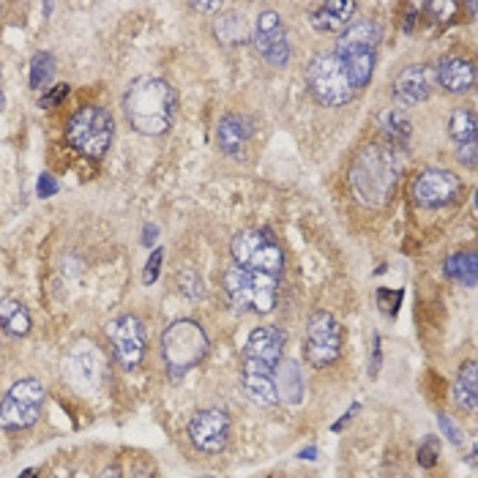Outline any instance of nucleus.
<instances>
[{
    "label": "nucleus",
    "instance_id": "cd10ccee",
    "mask_svg": "<svg viewBox=\"0 0 478 478\" xmlns=\"http://www.w3.org/2000/svg\"><path fill=\"white\" fill-rule=\"evenodd\" d=\"M380 124H383V129H385V134L393 140V143H407L410 140V118L402 113V110H396V107H391V110H385L383 115H380Z\"/></svg>",
    "mask_w": 478,
    "mask_h": 478
},
{
    "label": "nucleus",
    "instance_id": "aec40b11",
    "mask_svg": "<svg viewBox=\"0 0 478 478\" xmlns=\"http://www.w3.org/2000/svg\"><path fill=\"white\" fill-rule=\"evenodd\" d=\"M355 4L353 0H331V4H320L312 12V25L320 34H344L353 23Z\"/></svg>",
    "mask_w": 478,
    "mask_h": 478
},
{
    "label": "nucleus",
    "instance_id": "f8f14e48",
    "mask_svg": "<svg viewBox=\"0 0 478 478\" xmlns=\"http://www.w3.org/2000/svg\"><path fill=\"white\" fill-rule=\"evenodd\" d=\"M113 355L124 369H137L145 358V325L134 314H124L107 325Z\"/></svg>",
    "mask_w": 478,
    "mask_h": 478
},
{
    "label": "nucleus",
    "instance_id": "e433bc0d",
    "mask_svg": "<svg viewBox=\"0 0 478 478\" xmlns=\"http://www.w3.org/2000/svg\"><path fill=\"white\" fill-rule=\"evenodd\" d=\"M377 372H380V336H374V361L369 366V374L377 377Z\"/></svg>",
    "mask_w": 478,
    "mask_h": 478
},
{
    "label": "nucleus",
    "instance_id": "473e14b6",
    "mask_svg": "<svg viewBox=\"0 0 478 478\" xmlns=\"http://www.w3.org/2000/svg\"><path fill=\"white\" fill-rule=\"evenodd\" d=\"M69 96V85H55L50 94H45L42 96V102H39V107L42 110H50V107H55V105H61L64 99Z\"/></svg>",
    "mask_w": 478,
    "mask_h": 478
},
{
    "label": "nucleus",
    "instance_id": "bb28decb",
    "mask_svg": "<svg viewBox=\"0 0 478 478\" xmlns=\"http://www.w3.org/2000/svg\"><path fill=\"white\" fill-rule=\"evenodd\" d=\"M53 77H55V58L50 53H36L31 61V88L34 91L50 88Z\"/></svg>",
    "mask_w": 478,
    "mask_h": 478
},
{
    "label": "nucleus",
    "instance_id": "2f4dec72",
    "mask_svg": "<svg viewBox=\"0 0 478 478\" xmlns=\"http://www.w3.org/2000/svg\"><path fill=\"white\" fill-rule=\"evenodd\" d=\"M377 301H383V304H380L383 314L393 317V314H396V309H399V301H402V290H396V293H388V290H377Z\"/></svg>",
    "mask_w": 478,
    "mask_h": 478
},
{
    "label": "nucleus",
    "instance_id": "c9c22d12",
    "mask_svg": "<svg viewBox=\"0 0 478 478\" xmlns=\"http://www.w3.org/2000/svg\"><path fill=\"white\" fill-rule=\"evenodd\" d=\"M358 410H361V404L355 402V404H353V407H350V410H347V413H344V415H342V418H339V421L334 423V432H342V426H344V423H347V421H350V418H353V415H355Z\"/></svg>",
    "mask_w": 478,
    "mask_h": 478
},
{
    "label": "nucleus",
    "instance_id": "412c9836",
    "mask_svg": "<svg viewBox=\"0 0 478 478\" xmlns=\"http://www.w3.org/2000/svg\"><path fill=\"white\" fill-rule=\"evenodd\" d=\"M274 385H276V396L284 404H301L304 402V374L298 369L295 361H282L274 372Z\"/></svg>",
    "mask_w": 478,
    "mask_h": 478
},
{
    "label": "nucleus",
    "instance_id": "20e7f679",
    "mask_svg": "<svg viewBox=\"0 0 478 478\" xmlns=\"http://www.w3.org/2000/svg\"><path fill=\"white\" fill-rule=\"evenodd\" d=\"M377 42H380V31L369 20L350 23V28L336 42L334 55L342 61L355 91H361L372 80L374 61H377Z\"/></svg>",
    "mask_w": 478,
    "mask_h": 478
},
{
    "label": "nucleus",
    "instance_id": "37998d69",
    "mask_svg": "<svg viewBox=\"0 0 478 478\" xmlns=\"http://www.w3.org/2000/svg\"><path fill=\"white\" fill-rule=\"evenodd\" d=\"M55 478H64V475H55Z\"/></svg>",
    "mask_w": 478,
    "mask_h": 478
},
{
    "label": "nucleus",
    "instance_id": "5701e85b",
    "mask_svg": "<svg viewBox=\"0 0 478 478\" xmlns=\"http://www.w3.org/2000/svg\"><path fill=\"white\" fill-rule=\"evenodd\" d=\"M0 325L12 336L31 334V312L17 298H0Z\"/></svg>",
    "mask_w": 478,
    "mask_h": 478
},
{
    "label": "nucleus",
    "instance_id": "ea45409f",
    "mask_svg": "<svg viewBox=\"0 0 478 478\" xmlns=\"http://www.w3.org/2000/svg\"><path fill=\"white\" fill-rule=\"evenodd\" d=\"M314 453H317L314 448H304V451H301V459H314Z\"/></svg>",
    "mask_w": 478,
    "mask_h": 478
},
{
    "label": "nucleus",
    "instance_id": "f03ea898",
    "mask_svg": "<svg viewBox=\"0 0 478 478\" xmlns=\"http://www.w3.org/2000/svg\"><path fill=\"white\" fill-rule=\"evenodd\" d=\"M175 91L162 77H140L124 96V113L134 132L145 137H162L175 118Z\"/></svg>",
    "mask_w": 478,
    "mask_h": 478
},
{
    "label": "nucleus",
    "instance_id": "f3484780",
    "mask_svg": "<svg viewBox=\"0 0 478 478\" xmlns=\"http://www.w3.org/2000/svg\"><path fill=\"white\" fill-rule=\"evenodd\" d=\"M66 372L80 388H96L105 380V361H102V355L96 353L94 344H80L69 355Z\"/></svg>",
    "mask_w": 478,
    "mask_h": 478
},
{
    "label": "nucleus",
    "instance_id": "79ce46f5",
    "mask_svg": "<svg viewBox=\"0 0 478 478\" xmlns=\"http://www.w3.org/2000/svg\"><path fill=\"white\" fill-rule=\"evenodd\" d=\"M36 475V467H31V470H25V473H20V478H34Z\"/></svg>",
    "mask_w": 478,
    "mask_h": 478
},
{
    "label": "nucleus",
    "instance_id": "423d86ee",
    "mask_svg": "<svg viewBox=\"0 0 478 478\" xmlns=\"http://www.w3.org/2000/svg\"><path fill=\"white\" fill-rule=\"evenodd\" d=\"M224 293H227L235 312L268 314L276 306L279 282H276V276L246 271V268L235 265L224 274Z\"/></svg>",
    "mask_w": 478,
    "mask_h": 478
},
{
    "label": "nucleus",
    "instance_id": "6e6552de",
    "mask_svg": "<svg viewBox=\"0 0 478 478\" xmlns=\"http://www.w3.org/2000/svg\"><path fill=\"white\" fill-rule=\"evenodd\" d=\"M233 260L238 268L246 271H257V274H268V276H279L284 268V252L279 246V241L274 238L271 230L254 227V230H241L233 238Z\"/></svg>",
    "mask_w": 478,
    "mask_h": 478
},
{
    "label": "nucleus",
    "instance_id": "1a4fd4ad",
    "mask_svg": "<svg viewBox=\"0 0 478 478\" xmlns=\"http://www.w3.org/2000/svg\"><path fill=\"white\" fill-rule=\"evenodd\" d=\"M306 85H309V94L325 107H342L358 94L353 88L342 61L334 53H320L312 58V64L306 69Z\"/></svg>",
    "mask_w": 478,
    "mask_h": 478
},
{
    "label": "nucleus",
    "instance_id": "f704fd0d",
    "mask_svg": "<svg viewBox=\"0 0 478 478\" xmlns=\"http://www.w3.org/2000/svg\"><path fill=\"white\" fill-rule=\"evenodd\" d=\"M58 192V181L50 175V173H45L42 178H39V197H53Z\"/></svg>",
    "mask_w": 478,
    "mask_h": 478
},
{
    "label": "nucleus",
    "instance_id": "4468645a",
    "mask_svg": "<svg viewBox=\"0 0 478 478\" xmlns=\"http://www.w3.org/2000/svg\"><path fill=\"white\" fill-rule=\"evenodd\" d=\"M186 434L192 440V445L203 453H219L227 440H230V415L224 410H200L189 426H186Z\"/></svg>",
    "mask_w": 478,
    "mask_h": 478
},
{
    "label": "nucleus",
    "instance_id": "9d476101",
    "mask_svg": "<svg viewBox=\"0 0 478 478\" xmlns=\"http://www.w3.org/2000/svg\"><path fill=\"white\" fill-rule=\"evenodd\" d=\"M45 407V385L34 377L15 383L6 396L0 399V429L17 432L39 421Z\"/></svg>",
    "mask_w": 478,
    "mask_h": 478
},
{
    "label": "nucleus",
    "instance_id": "0eeeda50",
    "mask_svg": "<svg viewBox=\"0 0 478 478\" xmlns=\"http://www.w3.org/2000/svg\"><path fill=\"white\" fill-rule=\"evenodd\" d=\"M208 353V336L200 323L194 320H175L162 336V355L173 377L186 374L194 369Z\"/></svg>",
    "mask_w": 478,
    "mask_h": 478
},
{
    "label": "nucleus",
    "instance_id": "6ab92c4d",
    "mask_svg": "<svg viewBox=\"0 0 478 478\" xmlns=\"http://www.w3.org/2000/svg\"><path fill=\"white\" fill-rule=\"evenodd\" d=\"M252 121L246 115H224L219 121V129H216V143L222 148V154L227 156H241L252 140Z\"/></svg>",
    "mask_w": 478,
    "mask_h": 478
},
{
    "label": "nucleus",
    "instance_id": "2eb2a0df",
    "mask_svg": "<svg viewBox=\"0 0 478 478\" xmlns=\"http://www.w3.org/2000/svg\"><path fill=\"white\" fill-rule=\"evenodd\" d=\"M462 194V181L448 170H426L413 181V200L421 208L451 205Z\"/></svg>",
    "mask_w": 478,
    "mask_h": 478
},
{
    "label": "nucleus",
    "instance_id": "c756f323",
    "mask_svg": "<svg viewBox=\"0 0 478 478\" xmlns=\"http://www.w3.org/2000/svg\"><path fill=\"white\" fill-rule=\"evenodd\" d=\"M437 423H440L443 434H445L453 445H462V443H464V432H462V426H459L448 413H437Z\"/></svg>",
    "mask_w": 478,
    "mask_h": 478
},
{
    "label": "nucleus",
    "instance_id": "dca6fc26",
    "mask_svg": "<svg viewBox=\"0 0 478 478\" xmlns=\"http://www.w3.org/2000/svg\"><path fill=\"white\" fill-rule=\"evenodd\" d=\"M434 88H437V75H434V66H429V64L407 66V69L399 72V77L393 80V96H396L402 105L426 102V99L432 96Z\"/></svg>",
    "mask_w": 478,
    "mask_h": 478
},
{
    "label": "nucleus",
    "instance_id": "393cba45",
    "mask_svg": "<svg viewBox=\"0 0 478 478\" xmlns=\"http://www.w3.org/2000/svg\"><path fill=\"white\" fill-rule=\"evenodd\" d=\"M214 31H216L219 42H224V45H244L249 39L246 23H244L241 15H227V17L216 20Z\"/></svg>",
    "mask_w": 478,
    "mask_h": 478
},
{
    "label": "nucleus",
    "instance_id": "a211bd4d",
    "mask_svg": "<svg viewBox=\"0 0 478 478\" xmlns=\"http://www.w3.org/2000/svg\"><path fill=\"white\" fill-rule=\"evenodd\" d=\"M437 83L448 91V94H467L475 85V69L467 58L459 55H445L440 61V66L434 69Z\"/></svg>",
    "mask_w": 478,
    "mask_h": 478
},
{
    "label": "nucleus",
    "instance_id": "ddd939ff",
    "mask_svg": "<svg viewBox=\"0 0 478 478\" xmlns=\"http://www.w3.org/2000/svg\"><path fill=\"white\" fill-rule=\"evenodd\" d=\"M254 47L260 58L271 66H287L290 61V42H287V28L276 12H263L254 23Z\"/></svg>",
    "mask_w": 478,
    "mask_h": 478
},
{
    "label": "nucleus",
    "instance_id": "4be33fe9",
    "mask_svg": "<svg viewBox=\"0 0 478 478\" xmlns=\"http://www.w3.org/2000/svg\"><path fill=\"white\" fill-rule=\"evenodd\" d=\"M453 402L464 410V413H475L478 410V374H475V363L467 361L459 374H456V385H453Z\"/></svg>",
    "mask_w": 478,
    "mask_h": 478
},
{
    "label": "nucleus",
    "instance_id": "a19ab883",
    "mask_svg": "<svg viewBox=\"0 0 478 478\" xmlns=\"http://www.w3.org/2000/svg\"><path fill=\"white\" fill-rule=\"evenodd\" d=\"M6 105V96H4V77H0V110H4Z\"/></svg>",
    "mask_w": 478,
    "mask_h": 478
},
{
    "label": "nucleus",
    "instance_id": "7ed1b4c3",
    "mask_svg": "<svg viewBox=\"0 0 478 478\" xmlns=\"http://www.w3.org/2000/svg\"><path fill=\"white\" fill-rule=\"evenodd\" d=\"M399 164L393 154L383 145H369L363 148L350 170V186L355 192V200L363 205H383L396 186V173Z\"/></svg>",
    "mask_w": 478,
    "mask_h": 478
},
{
    "label": "nucleus",
    "instance_id": "b1692460",
    "mask_svg": "<svg viewBox=\"0 0 478 478\" xmlns=\"http://www.w3.org/2000/svg\"><path fill=\"white\" fill-rule=\"evenodd\" d=\"M475 113L473 110H456L451 115V124H448V134L451 140L456 143V148H464V145H478L475 143Z\"/></svg>",
    "mask_w": 478,
    "mask_h": 478
},
{
    "label": "nucleus",
    "instance_id": "9b49d317",
    "mask_svg": "<svg viewBox=\"0 0 478 478\" xmlns=\"http://www.w3.org/2000/svg\"><path fill=\"white\" fill-rule=\"evenodd\" d=\"M342 353V325L331 312H312L304 334V355L312 366L323 369Z\"/></svg>",
    "mask_w": 478,
    "mask_h": 478
},
{
    "label": "nucleus",
    "instance_id": "58836bf2",
    "mask_svg": "<svg viewBox=\"0 0 478 478\" xmlns=\"http://www.w3.org/2000/svg\"><path fill=\"white\" fill-rule=\"evenodd\" d=\"M102 478H121V470H118V467H110V470H105Z\"/></svg>",
    "mask_w": 478,
    "mask_h": 478
},
{
    "label": "nucleus",
    "instance_id": "a878e982",
    "mask_svg": "<svg viewBox=\"0 0 478 478\" xmlns=\"http://www.w3.org/2000/svg\"><path fill=\"white\" fill-rule=\"evenodd\" d=\"M445 276L473 287L475 284V254L467 252V254H453L445 260Z\"/></svg>",
    "mask_w": 478,
    "mask_h": 478
},
{
    "label": "nucleus",
    "instance_id": "f257e3e1",
    "mask_svg": "<svg viewBox=\"0 0 478 478\" xmlns=\"http://www.w3.org/2000/svg\"><path fill=\"white\" fill-rule=\"evenodd\" d=\"M284 342H287V336L276 325H260L246 339L241 385H244V393L260 407H271L279 402L276 385H274V372L282 363Z\"/></svg>",
    "mask_w": 478,
    "mask_h": 478
},
{
    "label": "nucleus",
    "instance_id": "c03bdc74",
    "mask_svg": "<svg viewBox=\"0 0 478 478\" xmlns=\"http://www.w3.org/2000/svg\"><path fill=\"white\" fill-rule=\"evenodd\" d=\"M208 478H211V475H208Z\"/></svg>",
    "mask_w": 478,
    "mask_h": 478
},
{
    "label": "nucleus",
    "instance_id": "39448f33",
    "mask_svg": "<svg viewBox=\"0 0 478 478\" xmlns=\"http://www.w3.org/2000/svg\"><path fill=\"white\" fill-rule=\"evenodd\" d=\"M113 134H115L113 115L96 105L80 107L66 126L69 145L88 159H105L113 145Z\"/></svg>",
    "mask_w": 478,
    "mask_h": 478
},
{
    "label": "nucleus",
    "instance_id": "c85d7f7f",
    "mask_svg": "<svg viewBox=\"0 0 478 478\" xmlns=\"http://www.w3.org/2000/svg\"><path fill=\"white\" fill-rule=\"evenodd\" d=\"M437 456H440V440L437 437H426L418 448V464L421 467H434L437 464Z\"/></svg>",
    "mask_w": 478,
    "mask_h": 478
},
{
    "label": "nucleus",
    "instance_id": "72a5a7b5",
    "mask_svg": "<svg viewBox=\"0 0 478 478\" xmlns=\"http://www.w3.org/2000/svg\"><path fill=\"white\" fill-rule=\"evenodd\" d=\"M475 154H478V145H464V148H456V159L459 164L475 170Z\"/></svg>",
    "mask_w": 478,
    "mask_h": 478
},
{
    "label": "nucleus",
    "instance_id": "7c9ffc66",
    "mask_svg": "<svg viewBox=\"0 0 478 478\" xmlns=\"http://www.w3.org/2000/svg\"><path fill=\"white\" fill-rule=\"evenodd\" d=\"M162 260H164V252H162V249H156V252L151 254V260H148L145 271H143V282H145V284H154V282L159 279V274H162Z\"/></svg>",
    "mask_w": 478,
    "mask_h": 478
},
{
    "label": "nucleus",
    "instance_id": "4c0bfd02",
    "mask_svg": "<svg viewBox=\"0 0 478 478\" xmlns=\"http://www.w3.org/2000/svg\"><path fill=\"white\" fill-rule=\"evenodd\" d=\"M194 12H219V4H192Z\"/></svg>",
    "mask_w": 478,
    "mask_h": 478
}]
</instances>
